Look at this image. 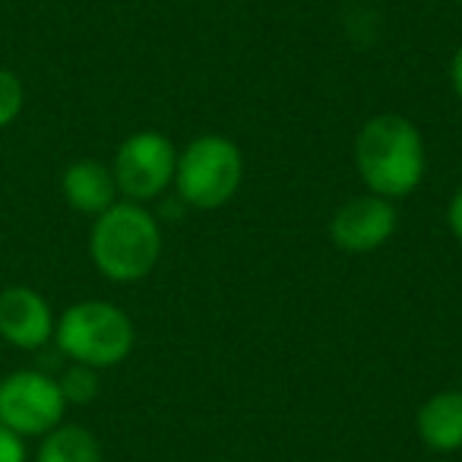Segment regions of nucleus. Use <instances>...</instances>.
<instances>
[{
	"instance_id": "7",
	"label": "nucleus",
	"mask_w": 462,
	"mask_h": 462,
	"mask_svg": "<svg viewBox=\"0 0 462 462\" xmlns=\"http://www.w3.org/2000/svg\"><path fill=\"white\" fill-rule=\"evenodd\" d=\"M399 212L393 199L365 193V197L348 199L346 206L336 209L333 222H329V238L348 254H371L393 238Z\"/></svg>"
},
{
	"instance_id": "13",
	"label": "nucleus",
	"mask_w": 462,
	"mask_h": 462,
	"mask_svg": "<svg viewBox=\"0 0 462 462\" xmlns=\"http://www.w3.org/2000/svg\"><path fill=\"white\" fill-rule=\"evenodd\" d=\"M23 105H26L23 79L7 67H0V130L10 127L23 115Z\"/></svg>"
},
{
	"instance_id": "6",
	"label": "nucleus",
	"mask_w": 462,
	"mask_h": 462,
	"mask_svg": "<svg viewBox=\"0 0 462 462\" xmlns=\"http://www.w3.org/2000/svg\"><path fill=\"white\" fill-rule=\"evenodd\" d=\"M67 402L54 377L14 371L0 380V421L20 437H45L64 421Z\"/></svg>"
},
{
	"instance_id": "9",
	"label": "nucleus",
	"mask_w": 462,
	"mask_h": 462,
	"mask_svg": "<svg viewBox=\"0 0 462 462\" xmlns=\"http://www.w3.org/2000/svg\"><path fill=\"white\" fill-rule=\"evenodd\" d=\"M60 190H64L67 203L77 212H86V216H102L105 209L117 203V193H121L115 171L96 159L73 162L60 178Z\"/></svg>"
},
{
	"instance_id": "17",
	"label": "nucleus",
	"mask_w": 462,
	"mask_h": 462,
	"mask_svg": "<svg viewBox=\"0 0 462 462\" xmlns=\"http://www.w3.org/2000/svg\"><path fill=\"white\" fill-rule=\"evenodd\" d=\"M459 10H462V0H459Z\"/></svg>"
},
{
	"instance_id": "2",
	"label": "nucleus",
	"mask_w": 462,
	"mask_h": 462,
	"mask_svg": "<svg viewBox=\"0 0 462 462\" xmlns=\"http://www.w3.org/2000/svg\"><path fill=\"white\" fill-rule=\"evenodd\" d=\"M89 257L111 282H140L162 257L159 218L143 203H115L96 216L89 235Z\"/></svg>"
},
{
	"instance_id": "1",
	"label": "nucleus",
	"mask_w": 462,
	"mask_h": 462,
	"mask_svg": "<svg viewBox=\"0 0 462 462\" xmlns=\"http://www.w3.org/2000/svg\"><path fill=\"white\" fill-rule=\"evenodd\" d=\"M355 168L377 197H409L418 190L428 168L421 130L402 115L371 117L355 136Z\"/></svg>"
},
{
	"instance_id": "16",
	"label": "nucleus",
	"mask_w": 462,
	"mask_h": 462,
	"mask_svg": "<svg viewBox=\"0 0 462 462\" xmlns=\"http://www.w3.org/2000/svg\"><path fill=\"white\" fill-rule=\"evenodd\" d=\"M449 83H453L456 98H459V102H462V45L456 48L453 60H449Z\"/></svg>"
},
{
	"instance_id": "14",
	"label": "nucleus",
	"mask_w": 462,
	"mask_h": 462,
	"mask_svg": "<svg viewBox=\"0 0 462 462\" xmlns=\"http://www.w3.org/2000/svg\"><path fill=\"white\" fill-rule=\"evenodd\" d=\"M26 437H20L16 430H10L0 421V462H26Z\"/></svg>"
},
{
	"instance_id": "10",
	"label": "nucleus",
	"mask_w": 462,
	"mask_h": 462,
	"mask_svg": "<svg viewBox=\"0 0 462 462\" xmlns=\"http://www.w3.org/2000/svg\"><path fill=\"white\" fill-rule=\"evenodd\" d=\"M418 437L434 453L462 449V390H440L418 409Z\"/></svg>"
},
{
	"instance_id": "11",
	"label": "nucleus",
	"mask_w": 462,
	"mask_h": 462,
	"mask_svg": "<svg viewBox=\"0 0 462 462\" xmlns=\"http://www.w3.org/2000/svg\"><path fill=\"white\" fill-rule=\"evenodd\" d=\"M35 462H102V443L83 424H64L42 437Z\"/></svg>"
},
{
	"instance_id": "8",
	"label": "nucleus",
	"mask_w": 462,
	"mask_h": 462,
	"mask_svg": "<svg viewBox=\"0 0 462 462\" xmlns=\"http://www.w3.org/2000/svg\"><path fill=\"white\" fill-rule=\"evenodd\" d=\"M54 314L51 304L26 285H10L0 291V339L14 348H35L48 346L54 339Z\"/></svg>"
},
{
	"instance_id": "15",
	"label": "nucleus",
	"mask_w": 462,
	"mask_h": 462,
	"mask_svg": "<svg viewBox=\"0 0 462 462\" xmlns=\"http://www.w3.org/2000/svg\"><path fill=\"white\" fill-rule=\"evenodd\" d=\"M447 225L456 238L462 241V187L453 193V199H449V206H447Z\"/></svg>"
},
{
	"instance_id": "4",
	"label": "nucleus",
	"mask_w": 462,
	"mask_h": 462,
	"mask_svg": "<svg viewBox=\"0 0 462 462\" xmlns=\"http://www.w3.org/2000/svg\"><path fill=\"white\" fill-rule=\"evenodd\" d=\"M241 180H245V155L228 136H197L187 143L184 152H178L174 190L190 209H218L238 193Z\"/></svg>"
},
{
	"instance_id": "3",
	"label": "nucleus",
	"mask_w": 462,
	"mask_h": 462,
	"mask_svg": "<svg viewBox=\"0 0 462 462\" xmlns=\"http://www.w3.org/2000/svg\"><path fill=\"white\" fill-rule=\"evenodd\" d=\"M58 348L77 365L96 371L115 367L134 352V320L111 301H77L54 323Z\"/></svg>"
},
{
	"instance_id": "12",
	"label": "nucleus",
	"mask_w": 462,
	"mask_h": 462,
	"mask_svg": "<svg viewBox=\"0 0 462 462\" xmlns=\"http://www.w3.org/2000/svg\"><path fill=\"white\" fill-rule=\"evenodd\" d=\"M58 386H60V396H64L67 405H89L92 399L98 396V371L89 365H77L73 361L64 374L58 377Z\"/></svg>"
},
{
	"instance_id": "5",
	"label": "nucleus",
	"mask_w": 462,
	"mask_h": 462,
	"mask_svg": "<svg viewBox=\"0 0 462 462\" xmlns=\"http://www.w3.org/2000/svg\"><path fill=\"white\" fill-rule=\"evenodd\" d=\"M174 168H178L174 143L159 130H136L117 146L111 171H115L117 190L130 203H146L174 184Z\"/></svg>"
}]
</instances>
